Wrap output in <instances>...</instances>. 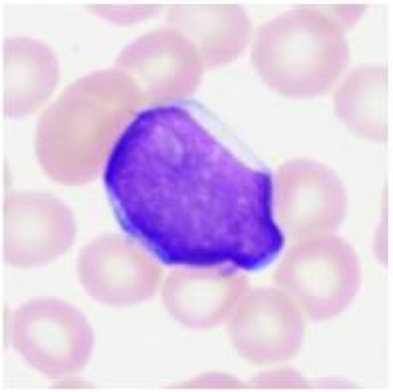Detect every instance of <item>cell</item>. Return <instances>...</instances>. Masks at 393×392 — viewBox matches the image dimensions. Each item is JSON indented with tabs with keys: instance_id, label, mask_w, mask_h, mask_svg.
<instances>
[{
	"instance_id": "6",
	"label": "cell",
	"mask_w": 393,
	"mask_h": 392,
	"mask_svg": "<svg viewBox=\"0 0 393 392\" xmlns=\"http://www.w3.org/2000/svg\"><path fill=\"white\" fill-rule=\"evenodd\" d=\"M58 67L50 48L37 40L5 38L2 49L3 113L29 115L52 94L58 82Z\"/></svg>"
},
{
	"instance_id": "7",
	"label": "cell",
	"mask_w": 393,
	"mask_h": 392,
	"mask_svg": "<svg viewBox=\"0 0 393 392\" xmlns=\"http://www.w3.org/2000/svg\"><path fill=\"white\" fill-rule=\"evenodd\" d=\"M388 70L385 64L357 65L335 92V114L360 138L387 141Z\"/></svg>"
},
{
	"instance_id": "4",
	"label": "cell",
	"mask_w": 393,
	"mask_h": 392,
	"mask_svg": "<svg viewBox=\"0 0 393 392\" xmlns=\"http://www.w3.org/2000/svg\"><path fill=\"white\" fill-rule=\"evenodd\" d=\"M98 241L102 246L99 266L79 270L80 281L92 298L109 306L125 307L155 295L162 273L151 257L121 237H106Z\"/></svg>"
},
{
	"instance_id": "5",
	"label": "cell",
	"mask_w": 393,
	"mask_h": 392,
	"mask_svg": "<svg viewBox=\"0 0 393 392\" xmlns=\"http://www.w3.org/2000/svg\"><path fill=\"white\" fill-rule=\"evenodd\" d=\"M246 282L231 267H193L170 272L161 300L169 315L188 328L203 329L215 320L217 304L238 298Z\"/></svg>"
},
{
	"instance_id": "2",
	"label": "cell",
	"mask_w": 393,
	"mask_h": 392,
	"mask_svg": "<svg viewBox=\"0 0 393 392\" xmlns=\"http://www.w3.org/2000/svg\"><path fill=\"white\" fill-rule=\"evenodd\" d=\"M13 348L50 379L79 373L89 361L93 328L77 308L56 298L32 299L17 307L9 322Z\"/></svg>"
},
{
	"instance_id": "3",
	"label": "cell",
	"mask_w": 393,
	"mask_h": 392,
	"mask_svg": "<svg viewBox=\"0 0 393 392\" xmlns=\"http://www.w3.org/2000/svg\"><path fill=\"white\" fill-rule=\"evenodd\" d=\"M359 265L352 247L331 234L293 243L278 263L275 278L289 298L300 303L309 316L316 307L335 314L353 298L359 282Z\"/></svg>"
},
{
	"instance_id": "1",
	"label": "cell",
	"mask_w": 393,
	"mask_h": 392,
	"mask_svg": "<svg viewBox=\"0 0 393 392\" xmlns=\"http://www.w3.org/2000/svg\"><path fill=\"white\" fill-rule=\"evenodd\" d=\"M366 8L360 3L299 4L265 21L250 52L258 75L286 96L326 93L349 63L347 33Z\"/></svg>"
},
{
	"instance_id": "8",
	"label": "cell",
	"mask_w": 393,
	"mask_h": 392,
	"mask_svg": "<svg viewBox=\"0 0 393 392\" xmlns=\"http://www.w3.org/2000/svg\"><path fill=\"white\" fill-rule=\"evenodd\" d=\"M298 163V179L285 187L278 208V221L292 244L305 239L307 217H343L346 204L342 183L330 168L308 159Z\"/></svg>"
}]
</instances>
